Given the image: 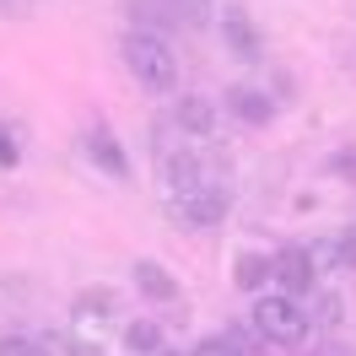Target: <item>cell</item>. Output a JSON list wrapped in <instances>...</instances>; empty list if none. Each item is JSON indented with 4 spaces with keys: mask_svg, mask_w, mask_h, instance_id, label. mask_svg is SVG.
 <instances>
[{
    "mask_svg": "<svg viewBox=\"0 0 356 356\" xmlns=\"http://www.w3.org/2000/svg\"><path fill=\"white\" fill-rule=\"evenodd\" d=\"M119 54H124L130 76L146 92H173L178 87V54H173V44H168V33L130 27V33H124V44H119Z\"/></svg>",
    "mask_w": 356,
    "mask_h": 356,
    "instance_id": "cell-1",
    "label": "cell"
},
{
    "mask_svg": "<svg viewBox=\"0 0 356 356\" xmlns=\"http://www.w3.org/2000/svg\"><path fill=\"white\" fill-rule=\"evenodd\" d=\"M248 330L259 334L265 346H302L308 324V302H297L286 291H259L254 297V313H248Z\"/></svg>",
    "mask_w": 356,
    "mask_h": 356,
    "instance_id": "cell-2",
    "label": "cell"
},
{
    "mask_svg": "<svg viewBox=\"0 0 356 356\" xmlns=\"http://www.w3.org/2000/svg\"><path fill=\"white\" fill-rule=\"evenodd\" d=\"M270 291H286L297 302L318 291V270H313V259H308L302 243H286V248L270 254Z\"/></svg>",
    "mask_w": 356,
    "mask_h": 356,
    "instance_id": "cell-3",
    "label": "cell"
},
{
    "mask_svg": "<svg viewBox=\"0 0 356 356\" xmlns=\"http://www.w3.org/2000/svg\"><path fill=\"white\" fill-rule=\"evenodd\" d=\"M227 211H232V189H227V184H216V178H205L195 195L173 200V216H178L184 227H195V232L222 227V222H227Z\"/></svg>",
    "mask_w": 356,
    "mask_h": 356,
    "instance_id": "cell-4",
    "label": "cell"
},
{
    "mask_svg": "<svg viewBox=\"0 0 356 356\" xmlns=\"http://www.w3.org/2000/svg\"><path fill=\"white\" fill-rule=\"evenodd\" d=\"M81 152H87V162H92L103 178H113V184H124V178H130V156H124L119 135H113L103 119H92L87 130H81Z\"/></svg>",
    "mask_w": 356,
    "mask_h": 356,
    "instance_id": "cell-5",
    "label": "cell"
},
{
    "mask_svg": "<svg viewBox=\"0 0 356 356\" xmlns=\"http://www.w3.org/2000/svg\"><path fill=\"white\" fill-rule=\"evenodd\" d=\"M205 162L195 146H173V152H162V189H168V200H184V195H195L205 184Z\"/></svg>",
    "mask_w": 356,
    "mask_h": 356,
    "instance_id": "cell-6",
    "label": "cell"
},
{
    "mask_svg": "<svg viewBox=\"0 0 356 356\" xmlns=\"http://www.w3.org/2000/svg\"><path fill=\"white\" fill-rule=\"evenodd\" d=\"M308 259L318 275H334V270H356V227H340V232H324L308 243Z\"/></svg>",
    "mask_w": 356,
    "mask_h": 356,
    "instance_id": "cell-7",
    "label": "cell"
},
{
    "mask_svg": "<svg viewBox=\"0 0 356 356\" xmlns=\"http://www.w3.org/2000/svg\"><path fill=\"white\" fill-rule=\"evenodd\" d=\"M222 44H227V54H232V60H243V65H259V54H265L254 22H248L238 6H227V11H222Z\"/></svg>",
    "mask_w": 356,
    "mask_h": 356,
    "instance_id": "cell-8",
    "label": "cell"
},
{
    "mask_svg": "<svg viewBox=\"0 0 356 356\" xmlns=\"http://www.w3.org/2000/svg\"><path fill=\"white\" fill-rule=\"evenodd\" d=\"M222 113H232L238 124H270L275 119V97L265 87H227Z\"/></svg>",
    "mask_w": 356,
    "mask_h": 356,
    "instance_id": "cell-9",
    "label": "cell"
},
{
    "mask_svg": "<svg viewBox=\"0 0 356 356\" xmlns=\"http://www.w3.org/2000/svg\"><path fill=\"white\" fill-rule=\"evenodd\" d=\"M173 124L184 135H216V124H222V103H211V97H200V92H184L173 103Z\"/></svg>",
    "mask_w": 356,
    "mask_h": 356,
    "instance_id": "cell-10",
    "label": "cell"
},
{
    "mask_svg": "<svg viewBox=\"0 0 356 356\" xmlns=\"http://www.w3.org/2000/svg\"><path fill=\"white\" fill-rule=\"evenodd\" d=\"M130 275H135V291H140V297H152V302H173V297H178V281L156 265V259H135Z\"/></svg>",
    "mask_w": 356,
    "mask_h": 356,
    "instance_id": "cell-11",
    "label": "cell"
},
{
    "mask_svg": "<svg viewBox=\"0 0 356 356\" xmlns=\"http://www.w3.org/2000/svg\"><path fill=\"white\" fill-rule=\"evenodd\" d=\"M238 275H232V281H238V286L248 291V297H259V291H270V259L265 254H238Z\"/></svg>",
    "mask_w": 356,
    "mask_h": 356,
    "instance_id": "cell-12",
    "label": "cell"
},
{
    "mask_svg": "<svg viewBox=\"0 0 356 356\" xmlns=\"http://www.w3.org/2000/svg\"><path fill=\"white\" fill-rule=\"evenodd\" d=\"M124 351L130 356H162V330H156L152 318H135L130 330H124Z\"/></svg>",
    "mask_w": 356,
    "mask_h": 356,
    "instance_id": "cell-13",
    "label": "cell"
},
{
    "mask_svg": "<svg viewBox=\"0 0 356 356\" xmlns=\"http://www.w3.org/2000/svg\"><path fill=\"white\" fill-rule=\"evenodd\" d=\"M340 313H346V302H340L334 291H313L308 297V324H318V330H334Z\"/></svg>",
    "mask_w": 356,
    "mask_h": 356,
    "instance_id": "cell-14",
    "label": "cell"
},
{
    "mask_svg": "<svg viewBox=\"0 0 356 356\" xmlns=\"http://www.w3.org/2000/svg\"><path fill=\"white\" fill-rule=\"evenodd\" d=\"M17 162H22V124L0 119V168H17Z\"/></svg>",
    "mask_w": 356,
    "mask_h": 356,
    "instance_id": "cell-15",
    "label": "cell"
},
{
    "mask_svg": "<svg viewBox=\"0 0 356 356\" xmlns=\"http://www.w3.org/2000/svg\"><path fill=\"white\" fill-rule=\"evenodd\" d=\"M0 356H49V351H44V340H33V334H6Z\"/></svg>",
    "mask_w": 356,
    "mask_h": 356,
    "instance_id": "cell-16",
    "label": "cell"
},
{
    "mask_svg": "<svg viewBox=\"0 0 356 356\" xmlns=\"http://www.w3.org/2000/svg\"><path fill=\"white\" fill-rule=\"evenodd\" d=\"M113 308V291H87V297H76V318H87V313H108Z\"/></svg>",
    "mask_w": 356,
    "mask_h": 356,
    "instance_id": "cell-17",
    "label": "cell"
},
{
    "mask_svg": "<svg viewBox=\"0 0 356 356\" xmlns=\"http://www.w3.org/2000/svg\"><path fill=\"white\" fill-rule=\"evenodd\" d=\"M308 356H351V351H340V346H318V351H308Z\"/></svg>",
    "mask_w": 356,
    "mask_h": 356,
    "instance_id": "cell-18",
    "label": "cell"
},
{
    "mask_svg": "<svg viewBox=\"0 0 356 356\" xmlns=\"http://www.w3.org/2000/svg\"><path fill=\"white\" fill-rule=\"evenodd\" d=\"M162 356H195V351H162Z\"/></svg>",
    "mask_w": 356,
    "mask_h": 356,
    "instance_id": "cell-19",
    "label": "cell"
}]
</instances>
